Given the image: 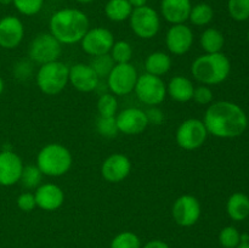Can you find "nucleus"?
I'll return each instance as SVG.
<instances>
[{
	"mask_svg": "<svg viewBox=\"0 0 249 248\" xmlns=\"http://www.w3.org/2000/svg\"><path fill=\"white\" fill-rule=\"evenodd\" d=\"M50 1H61V0H50Z\"/></svg>",
	"mask_w": 249,
	"mask_h": 248,
	"instance_id": "obj_46",
	"label": "nucleus"
},
{
	"mask_svg": "<svg viewBox=\"0 0 249 248\" xmlns=\"http://www.w3.org/2000/svg\"><path fill=\"white\" fill-rule=\"evenodd\" d=\"M114 61L112 60L111 55L109 53H105V55H100V56H95L92 58L91 66L92 70L95 71V73L97 74V77L101 79V78H107L108 74L111 73L112 68L114 67Z\"/></svg>",
	"mask_w": 249,
	"mask_h": 248,
	"instance_id": "obj_29",
	"label": "nucleus"
},
{
	"mask_svg": "<svg viewBox=\"0 0 249 248\" xmlns=\"http://www.w3.org/2000/svg\"><path fill=\"white\" fill-rule=\"evenodd\" d=\"M32 71H33V67H32L31 63L27 62V61H21L16 65V77L26 79L32 74Z\"/></svg>",
	"mask_w": 249,
	"mask_h": 248,
	"instance_id": "obj_39",
	"label": "nucleus"
},
{
	"mask_svg": "<svg viewBox=\"0 0 249 248\" xmlns=\"http://www.w3.org/2000/svg\"><path fill=\"white\" fill-rule=\"evenodd\" d=\"M228 10L235 21H247L249 18V0H229Z\"/></svg>",
	"mask_w": 249,
	"mask_h": 248,
	"instance_id": "obj_32",
	"label": "nucleus"
},
{
	"mask_svg": "<svg viewBox=\"0 0 249 248\" xmlns=\"http://www.w3.org/2000/svg\"><path fill=\"white\" fill-rule=\"evenodd\" d=\"M24 36V26L16 16H5L0 19V46L12 50L21 44Z\"/></svg>",
	"mask_w": 249,
	"mask_h": 248,
	"instance_id": "obj_17",
	"label": "nucleus"
},
{
	"mask_svg": "<svg viewBox=\"0 0 249 248\" xmlns=\"http://www.w3.org/2000/svg\"><path fill=\"white\" fill-rule=\"evenodd\" d=\"M201 48L206 51V53H221L225 44V38L223 33L216 28H207L201 34Z\"/></svg>",
	"mask_w": 249,
	"mask_h": 248,
	"instance_id": "obj_25",
	"label": "nucleus"
},
{
	"mask_svg": "<svg viewBox=\"0 0 249 248\" xmlns=\"http://www.w3.org/2000/svg\"><path fill=\"white\" fill-rule=\"evenodd\" d=\"M172 68V57L163 51H155L145 60L146 73L157 77L167 74Z\"/></svg>",
	"mask_w": 249,
	"mask_h": 248,
	"instance_id": "obj_23",
	"label": "nucleus"
},
{
	"mask_svg": "<svg viewBox=\"0 0 249 248\" xmlns=\"http://www.w3.org/2000/svg\"><path fill=\"white\" fill-rule=\"evenodd\" d=\"M100 78L90 65L75 63L70 68L68 83L80 92H91L97 88Z\"/></svg>",
	"mask_w": 249,
	"mask_h": 248,
	"instance_id": "obj_18",
	"label": "nucleus"
},
{
	"mask_svg": "<svg viewBox=\"0 0 249 248\" xmlns=\"http://www.w3.org/2000/svg\"><path fill=\"white\" fill-rule=\"evenodd\" d=\"M231 72V63L223 53H204L192 62L191 73L203 85H218L225 82Z\"/></svg>",
	"mask_w": 249,
	"mask_h": 248,
	"instance_id": "obj_3",
	"label": "nucleus"
},
{
	"mask_svg": "<svg viewBox=\"0 0 249 248\" xmlns=\"http://www.w3.org/2000/svg\"><path fill=\"white\" fill-rule=\"evenodd\" d=\"M109 248H141V241L136 233L123 231L112 240Z\"/></svg>",
	"mask_w": 249,
	"mask_h": 248,
	"instance_id": "obj_31",
	"label": "nucleus"
},
{
	"mask_svg": "<svg viewBox=\"0 0 249 248\" xmlns=\"http://www.w3.org/2000/svg\"><path fill=\"white\" fill-rule=\"evenodd\" d=\"M214 17V10L207 2H199V4L192 6L190 12L189 19L194 26L203 27L212 22Z\"/></svg>",
	"mask_w": 249,
	"mask_h": 248,
	"instance_id": "obj_26",
	"label": "nucleus"
},
{
	"mask_svg": "<svg viewBox=\"0 0 249 248\" xmlns=\"http://www.w3.org/2000/svg\"><path fill=\"white\" fill-rule=\"evenodd\" d=\"M203 123L208 134L215 138L233 139L245 133L248 118L238 105L230 101H218L207 108Z\"/></svg>",
	"mask_w": 249,
	"mask_h": 248,
	"instance_id": "obj_1",
	"label": "nucleus"
},
{
	"mask_svg": "<svg viewBox=\"0 0 249 248\" xmlns=\"http://www.w3.org/2000/svg\"><path fill=\"white\" fill-rule=\"evenodd\" d=\"M131 172V162L123 153H113L104 160L101 175L107 182L117 184L128 177Z\"/></svg>",
	"mask_w": 249,
	"mask_h": 248,
	"instance_id": "obj_15",
	"label": "nucleus"
},
{
	"mask_svg": "<svg viewBox=\"0 0 249 248\" xmlns=\"http://www.w3.org/2000/svg\"><path fill=\"white\" fill-rule=\"evenodd\" d=\"M36 207L46 212H53L65 202V192L56 184L46 182L36 187L34 192Z\"/></svg>",
	"mask_w": 249,
	"mask_h": 248,
	"instance_id": "obj_19",
	"label": "nucleus"
},
{
	"mask_svg": "<svg viewBox=\"0 0 249 248\" xmlns=\"http://www.w3.org/2000/svg\"><path fill=\"white\" fill-rule=\"evenodd\" d=\"M142 248H170L165 242L160 240H152L146 243Z\"/></svg>",
	"mask_w": 249,
	"mask_h": 248,
	"instance_id": "obj_40",
	"label": "nucleus"
},
{
	"mask_svg": "<svg viewBox=\"0 0 249 248\" xmlns=\"http://www.w3.org/2000/svg\"><path fill=\"white\" fill-rule=\"evenodd\" d=\"M208 130L203 121L197 118H190L182 122L177 129L175 139L177 143L186 151H194L201 147L207 140Z\"/></svg>",
	"mask_w": 249,
	"mask_h": 248,
	"instance_id": "obj_10",
	"label": "nucleus"
},
{
	"mask_svg": "<svg viewBox=\"0 0 249 248\" xmlns=\"http://www.w3.org/2000/svg\"><path fill=\"white\" fill-rule=\"evenodd\" d=\"M90 22L87 15L78 9H62L56 11L49 22L50 33L61 44L79 43L89 31Z\"/></svg>",
	"mask_w": 249,
	"mask_h": 248,
	"instance_id": "obj_2",
	"label": "nucleus"
},
{
	"mask_svg": "<svg viewBox=\"0 0 249 248\" xmlns=\"http://www.w3.org/2000/svg\"><path fill=\"white\" fill-rule=\"evenodd\" d=\"M195 85L184 75H175L167 85V95L177 102H189L194 97Z\"/></svg>",
	"mask_w": 249,
	"mask_h": 248,
	"instance_id": "obj_21",
	"label": "nucleus"
},
{
	"mask_svg": "<svg viewBox=\"0 0 249 248\" xmlns=\"http://www.w3.org/2000/svg\"><path fill=\"white\" fill-rule=\"evenodd\" d=\"M114 44V35L109 29L104 27L89 28L80 40L83 51L90 56H100L109 53Z\"/></svg>",
	"mask_w": 249,
	"mask_h": 248,
	"instance_id": "obj_12",
	"label": "nucleus"
},
{
	"mask_svg": "<svg viewBox=\"0 0 249 248\" xmlns=\"http://www.w3.org/2000/svg\"><path fill=\"white\" fill-rule=\"evenodd\" d=\"M116 122L119 133L125 135H139L148 126L145 111L136 107H129L119 112L116 116Z\"/></svg>",
	"mask_w": 249,
	"mask_h": 248,
	"instance_id": "obj_14",
	"label": "nucleus"
},
{
	"mask_svg": "<svg viewBox=\"0 0 249 248\" xmlns=\"http://www.w3.org/2000/svg\"><path fill=\"white\" fill-rule=\"evenodd\" d=\"M129 4L133 6V9H136V7H141V6H145L147 5L148 0H128Z\"/></svg>",
	"mask_w": 249,
	"mask_h": 248,
	"instance_id": "obj_41",
	"label": "nucleus"
},
{
	"mask_svg": "<svg viewBox=\"0 0 249 248\" xmlns=\"http://www.w3.org/2000/svg\"><path fill=\"white\" fill-rule=\"evenodd\" d=\"M248 41H249V32H248Z\"/></svg>",
	"mask_w": 249,
	"mask_h": 248,
	"instance_id": "obj_47",
	"label": "nucleus"
},
{
	"mask_svg": "<svg viewBox=\"0 0 249 248\" xmlns=\"http://www.w3.org/2000/svg\"><path fill=\"white\" fill-rule=\"evenodd\" d=\"M191 0H160V14L172 24L185 23L191 12Z\"/></svg>",
	"mask_w": 249,
	"mask_h": 248,
	"instance_id": "obj_20",
	"label": "nucleus"
},
{
	"mask_svg": "<svg viewBox=\"0 0 249 248\" xmlns=\"http://www.w3.org/2000/svg\"><path fill=\"white\" fill-rule=\"evenodd\" d=\"M146 117H147L148 124H153V125H160L164 121V114L160 111L158 107L151 106L147 111H145Z\"/></svg>",
	"mask_w": 249,
	"mask_h": 248,
	"instance_id": "obj_38",
	"label": "nucleus"
},
{
	"mask_svg": "<svg viewBox=\"0 0 249 248\" xmlns=\"http://www.w3.org/2000/svg\"><path fill=\"white\" fill-rule=\"evenodd\" d=\"M219 242L224 248H236L241 242V233L233 226H226L219 233Z\"/></svg>",
	"mask_w": 249,
	"mask_h": 248,
	"instance_id": "obj_35",
	"label": "nucleus"
},
{
	"mask_svg": "<svg viewBox=\"0 0 249 248\" xmlns=\"http://www.w3.org/2000/svg\"><path fill=\"white\" fill-rule=\"evenodd\" d=\"M118 101L113 94H102L97 100V112L100 117H116Z\"/></svg>",
	"mask_w": 249,
	"mask_h": 248,
	"instance_id": "obj_28",
	"label": "nucleus"
},
{
	"mask_svg": "<svg viewBox=\"0 0 249 248\" xmlns=\"http://www.w3.org/2000/svg\"><path fill=\"white\" fill-rule=\"evenodd\" d=\"M16 203L22 212H32L36 207V197H34V194H31V192H23L19 195L17 197Z\"/></svg>",
	"mask_w": 249,
	"mask_h": 248,
	"instance_id": "obj_37",
	"label": "nucleus"
},
{
	"mask_svg": "<svg viewBox=\"0 0 249 248\" xmlns=\"http://www.w3.org/2000/svg\"><path fill=\"white\" fill-rule=\"evenodd\" d=\"M133 46L130 43L125 40L114 41L109 55L114 63H129L133 57Z\"/></svg>",
	"mask_w": 249,
	"mask_h": 248,
	"instance_id": "obj_27",
	"label": "nucleus"
},
{
	"mask_svg": "<svg viewBox=\"0 0 249 248\" xmlns=\"http://www.w3.org/2000/svg\"><path fill=\"white\" fill-rule=\"evenodd\" d=\"M41 179H43V173L40 172V169L36 164L23 167L19 181L27 189H36L40 185Z\"/></svg>",
	"mask_w": 249,
	"mask_h": 248,
	"instance_id": "obj_30",
	"label": "nucleus"
},
{
	"mask_svg": "<svg viewBox=\"0 0 249 248\" xmlns=\"http://www.w3.org/2000/svg\"><path fill=\"white\" fill-rule=\"evenodd\" d=\"M134 91L142 104L157 106L167 97V85L160 77L145 73L139 75Z\"/></svg>",
	"mask_w": 249,
	"mask_h": 248,
	"instance_id": "obj_7",
	"label": "nucleus"
},
{
	"mask_svg": "<svg viewBox=\"0 0 249 248\" xmlns=\"http://www.w3.org/2000/svg\"><path fill=\"white\" fill-rule=\"evenodd\" d=\"M138 78V71L130 62L116 63L107 77V85L114 96H124L134 91Z\"/></svg>",
	"mask_w": 249,
	"mask_h": 248,
	"instance_id": "obj_9",
	"label": "nucleus"
},
{
	"mask_svg": "<svg viewBox=\"0 0 249 248\" xmlns=\"http://www.w3.org/2000/svg\"><path fill=\"white\" fill-rule=\"evenodd\" d=\"M2 91H4V80L0 77V95L2 94Z\"/></svg>",
	"mask_w": 249,
	"mask_h": 248,
	"instance_id": "obj_43",
	"label": "nucleus"
},
{
	"mask_svg": "<svg viewBox=\"0 0 249 248\" xmlns=\"http://www.w3.org/2000/svg\"><path fill=\"white\" fill-rule=\"evenodd\" d=\"M75 1L80 2V4H90V2L95 1V0H75Z\"/></svg>",
	"mask_w": 249,
	"mask_h": 248,
	"instance_id": "obj_44",
	"label": "nucleus"
},
{
	"mask_svg": "<svg viewBox=\"0 0 249 248\" xmlns=\"http://www.w3.org/2000/svg\"><path fill=\"white\" fill-rule=\"evenodd\" d=\"M61 43L49 32L40 33L31 41L28 48V56L33 62L39 65L57 61L61 56Z\"/></svg>",
	"mask_w": 249,
	"mask_h": 248,
	"instance_id": "obj_8",
	"label": "nucleus"
},
{
	"mask_svg": "<svg viewBox=\"0 0 249 248\" xmlns=\"http://www.w3.org/2000/svg\"><path fill=\"white\" fill-rule=\"evenodd\" d=\"M97 133L107 139H113L118 135L116 117H100L96 123Z\"/></svg>",
	"mask_w": 249,
	"mask_h": 248,
	"instance_id": "obj_33",
	"label": "nucleus"
},
{
	"mask_svg": "<svg viewBox=\"0 0 249 248\" xmlns=\"http://www.w3.org/2000/svg\"><path fill=\"white\" fill-rule=\"evenodd\" d=\"M0 4H1V5H10V4H12V0H0Z\"/></svg>",
	"mask_w": 249,
	"mask_h": 248,
	"instance_id": "obj_45",
	"label": "nucleus"
},
{
	"mask_svg": "<svg viewBox=\"0 0 249 248\" xmlns=\"http://www.w3.org/2000/svg\"><path fill=\"white\" fill-rule=\"evenodd\" d=\"M192 100L198 105H209L213 101V91L208 85L202 84L195 88Z\"/></svg>",
	"mask_w": 249,
	"mask_h": 248,
	"instance_id": "obj_36",
	"label": "nucleus"
},
{
	"mask_svg": "<svg viewBox=\"0 0 249 248\" xmlns=\"http://www.w3.org/2000/svg\"><path fill=\"white\" fill-rule=\"evenodd\" d=\"M73 157L66 146L61 143H48L36 156V167L43 175L58 177L68 173L72 167Z\"/></svg>",
	"mask_w": 249,
	"mask_h": 248,
	"instance_id": "obj_4",
	"label": "nucleus"
},
{
	"mask_svg": "<svg viewBox=\"0 0 249 248\" xmlns=\"http://www.w3.org/2000/svg\"><path fill=\"white\" fill-rule=\"evenodd\" d=\"M133 10L128 0H108L105 6V14L112 22H123L129 19Z\"/></svg>",
	"mask_w": 249,
	"mask_h": 248,
	"instance_id": "obj_24",
	"label": "nucleus"
},
{
	"mask_svg": "<svg viewBox=\"0 0 249 248\" xmlns=\"http://www.w3.org/2000/svg\"><path fill=\"white\" fill-rule=\"evenodd\" d=\"M192 44L194 32L185 23L172 24L165 34V45L173 55H185L190 51Z\"/></svg>",
	"mask_w": 249,
	"mask_h": 248,
	"instance_id": "obj_13",
	"label": "nucleus"
},
{
	"mask_svg": "<svg viewBox=\"0 0 249 248\" xmlns=\"http://www.w3.org/2000/svg\"><path fill=\"white\" fill-rule=\"evenodd\" d=\"M70 67L61 61L41 65L36 73V85L43 94L53 96L63 91L68 84Z\"/></svg>",
	"mask_w": 249,
	"mask_h": 248,
	"instance_id": "obj_5",
	"label": "nucleus"
},
{
	"mask_svg": "<svg viewBox=\"0 0 249 248\" xmlns=\"http://www.w3.org/2000/svg\"><path fill=\"white\" fill-rule=\"evenodd\" d=\"M236 248H249V241H241Z\"/></svg>",
	"mask_w": 249,
	"mask_h": 248,
	"instance_id": "obj_42",
	"label": "nucleus"
},
{
	"mask_svg": "<svg viewBox=\"0 0 249 248\" xmlns=\"http://www.w3.org/2000/svg\"><path fill=\"white\" fill-rule=\"evenodd\" d=\"M202 214L201 203L192 195L178 197L172 207V216L175 223L184 228H190L199 220Z\"/></svg>",
	"mask_w": 249,
	"mask_h": 248,
	"instance_id": "obj_11",
	"label": "nucleus"
},
{
	"mask_svg": "<svg viewBox=\"0 0 249 248\" xmlns=\"http://www.w3.org/2000/svg\"><path fill=\"white\" fill-rule=\"evenodd\" d=\"M129 23L136 36L147 40L157 35L160 32V17L153 7L145 5L133 10L129 17Z\"/></svg>",
	"mask_w": 249,
	"mask_h": 248,
	"instance_id": "obj_6",
	"label": "nucleus"
},
{
	"mask_svg": "<svg viewBox=\"0 0 249 248\" xmlns=\"http://www.w3.org/2000/svg\"><path fill=\"white\" fill-rule=\"evenodd\" d=\"M23 162L18 155L11 150H2L0 152V185L14 186L21 179Z\"/></svg>",
	"mask_w": 249,
	"mask_h": 248,
	"instance_id": "obj_16",
	"label": "nucleus"
},
{
	"mask_svg": "<svg viewBox=\"0 0 249 248\" xmlns=\"http://www.w3.org/2000/svg\"><path fill=\"white\" fill-rule=\"evenodd\" d=\"M228 215L235 221H242L249 216V197L242 192L231 195L226 203Z\"/></svg>",
	"mask_w": 249,
	"mask_h": 248,
	"instance_id": "obj_22",
	"label": "nucleus"
},
{
	"mask_svg": "<svg viewBox=\"0 0 249 248\" xmlns=\"http://www.w3.org/2000/svg\"><path fill=\"white\" fill-rule=\"evenodd\" d=\"M12 4L19 14L24 16H34L43 9L44 0H12Z\"/></svg>",
	"mask_w": 249,
	"mask_h": 248,
	"instance_id": "obj_34",
	"label": "nucleus"
}]
</instances>
